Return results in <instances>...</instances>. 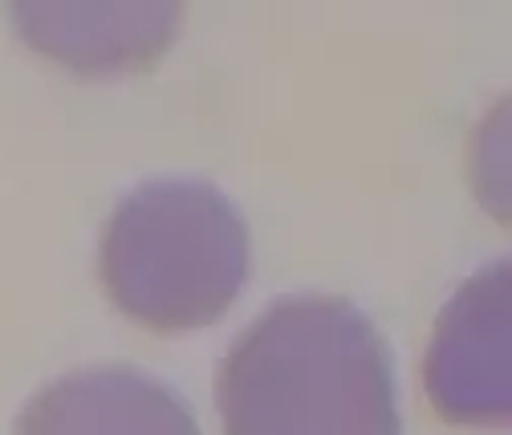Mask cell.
<instances>
[{"label": "cell", "mask_w": 512, "mask_h": 435, "mask_svg": "<svg viewBox=\"0 0 512 435\" xmlns=\"http://www.w3.org/2000/svg\"><path fill=\"white\" fill-rule=\"evenodd\" d=\"M224 435H403L395 358L334 293L273 301L216 370Z\"/></svg>", "instance_id": "1"}, {"label": "cell", "mask_w": 512, "mask_h": 435, "mask_svg": "<svg viewBox=\"0 0 512 435\" xmlns=\"http://www.w3.org/2000/svg\"><path fill=\"white\" fill-rule=\"evenodd\" d=\"M252 265L240 208L204 179H151L126 192L106 228L98 277L122 318L151 334L220 322Z\"/></svg>", "instance_id": "2"}, {"label": "cell", "mask_w": 512, "mask_h": 435, "mask_svg": "<svg viewBox=\"0 0 512 435\" xmlns=\"http://www.w3.org/2000/svg\"><path fill=\"white\" fill-rule=\"evenodd\" d=\"M508 261L480 269L439 309L427 350L431 407L460 427H504L512 411Z\"/></svg>", "instance_id": "3"}, {"label": "cell", "mask_w": 512, "mask_h": 435, "mask_svg": "<svg viewBox=\"0 0 512 435\" xmlns=\"http://www.w3.org/2000/svg\"><path fill=\"white\" fill-rule=\"evenodd\" d=\"M17 435H200L191 407L135 366H86L41 387Z\"/></svg>", "instance_id": "4"}, {"label": "cell", "mask_w": 512, "mask_h": 435, "mask_svg": "<svg viewBox=\"0 0 512 435\" xmlns=\"http://www.w3.org/2000/svg\"><path fill=\"white\" fill-rule=\"evenodd\" d=\"M21 37L78 74L147 70L179 37L175 5H17Z\"/></svg>", "instance_id": "5"}]
</instances>
